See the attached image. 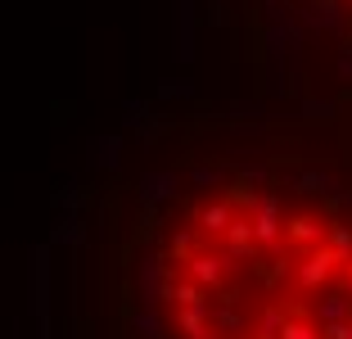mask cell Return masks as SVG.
Masks as SVG:
<instances>
[{"label": "cell", "instance_id": "obj_1", "mask_svg": "<svg viewBox=\"0 0 352 339\" xmlns=\"http://www.w3.org/2000/svg\"><path fill=\"white\" fill-rule=\"evenodd\" d=\"M325 245H330L339 258H352V226L343 222V217H330V226H325Z\"/></svg>", "mask_w": 352, "mask_h": 339}, {"label": "cell", "instance_id": "obj_2", "mask_svg": "<svg viewBox=\"0 0 352 339\" xmlns=\"http://www.w3.org/2000/svg\"><path fill=\"white\" fill-rule=\"evenodd\" d=\"M339 77H348V82H352V45H343V50H339Z\"/></svg>", "mask_w": 352, "mask_h": 339}]
</instances>
